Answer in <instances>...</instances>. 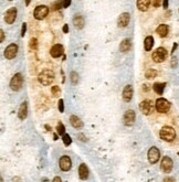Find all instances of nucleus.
Listing matches in <instances>:
<instances>
[{
	"label": "nucleus",
	"instance_id": "f257e3e1",
	"mask_svg": "<svg viewBox=\"0 0 179 182\" xmlns=\"http://www.w3.org/2000/svg\"><path fill=\"white\" fill-rule=\"evenodd\" d=\"M54 77H56L54 72L49 69H45L43 71H41L39 73V75H38V79H39V82L43 86H49L54 81Z\"/></svg>",
	"mask_w": 179,
	"mask_h": 182
},
{
	"label": "nucleus",
	"instance_id": "f03ea898",
	"mask_svg": "<svg viewBox=\"0 0 179 182\" xmlns=\"http://www.w3.org/2000/svg\"><path fill=\"white\" fill-rule=\"evenodd\" d=\"M159 137L164 141L171 143L176 138V130L170 126H164L160 129V132H159Z\"/></svg>",
	"mask_w": 179,
	"mask_h": 182
},
{
	"label": "nucleus",
	"instance_id": "7ed1b4c3",
	"mask_svg": "<svg viewBox=\"0 0 179 182\" xmlns=\"http://www.w3.org/2000/svg\"><path fill=\"white\" fill-rule=\"evenodd\" d=\"M23 85V76L21 73H17L12 76L10 81V88L15 92H19Z\"/></svg>",
	"mask_w": 179,
	"mask_h": 182
},
{
	"label": "nucleus",
	"instance_id": "20e7f679",
	"mask_svg": "<svg viewBox=\"0 0 179 182\" xmlns=\"http://www.w3.org/2000/svg\"><path fill=\"white\" fill-rule=\"evenodd\" d=\"M155 107H156V111H157L158 113L166 114V113H168L169 109H170V103H169L166 98L160 97L156 100Z\"/></svg>",
	"mask_w": 179,
	"mask_h": 182
},
{
	"label": "nucleus",
	"instance_id": "39448f33",
	"mask_svg": "<svg viewBox=\"0 0 179 182\" xmlns=\"http://www.w3.org/2000/svg\"><path fill=\"white\" fill-rule=\"evenodd\" d=\"M167 55H168V53H167V50L165 48H158L156 49L155 51L153 52L152 54V59L154 60V62L156 63H161L164 61L166 60Z\"/></svg>",
	"mask_w": 179,
	"mask_h": 182
},
{
	"label": "nucleus",
	"instance_id": "423d86ee",
	"mask_svg": "<svg viewBox=\"0 0 179 182\" xmlns=\"http://www.w3.org/2000/svg\"><path fill=\"white\" fill-rule=\"evenodd\" d=\"M155 108H156L155 104L153 103V100H150V99L143 100L142 103L139 104V111H142L144 115H147V116L153 113Z\"/></svg>",
	"mask_w": 179,
	"mask_h": 182
},
{
	"label": "nucleus",
	"instance_id": "0eeeda50",
	"mask_svg": "<svg viewBox=\"0 0 179 182\" xmlns=\"http://www.w3.org/2000/svg\"><path fill=\"white\" fill-rule=\"evenodd\" d=\"M49 12H50L49 7H47V6H44V5L38 6L33 11V17L37 19V20H43V19L49 14Z\"/></svg>",
	"mask_w": 179,
	"mask_h": 182
},
{
	"label": "nucleus",
	"instance_id": "6e6552de",
	"mask_svg": "<svg viewBox=\"0 0 179 182\" xmlns=\"http://www.w3.org/2000/svg\"><path fill=\"white\" fill-rule=\"evenodd\" d=\"M147 158L152 164H155L160 159V151L157 147H150L147 153Z\"/></svg>",
	"mask_w": 179,
	"mask_h": 182
},
{
	"label": "nucleus",
	"instance_id": "1a4fd4ad",
	"mask_svg": "<svg viewBox=\"0 0 179 182\" xmlns=\"http://www.w3.org/2000/svg\"><path fill=\"white\" fill-rule=\"evenodd\" d=\"M19 47L16 43H11L9 44L7 48L5 49V58L7 60H12L17 56V53H18Z\"/></svg>",
	"mask_w": 179,
	"mask_h": 182
},
{
	"label": "nucleus",
	"instance_id": "9d476101",
	"mask_svg": "<svg viewBox=\"0 0 179 182\" xmlns=\"http://www.w3.org/2000/svg\"><path fill=\"white\" fill-rule=\"evenodd\" d=\"M135 119H136V114L133 109H128V111H125L123 116V123L125 126L127 127H131L134 125L135 123Z\"/></svg>",
	"mask_w": 179,
	"mask_h": 182
},
{
	"label": "nucleus",
	"instance_id": "9b49d317",
	"mask_svg": "<svg viewBox=\"0 0 179 182\" xmlns=\"http://www.w3.org/2000/svg\"><path fill=\"white\" fill-rule=\"evenodd\" d=\"M59 167L62 171H69L72 167V160L69 156H62L59 160Z\"/></svg>",
	"mask_w": 179,
	"mask_h": 182
},
{
	"label": "nucleus",
	"instance_id": "f8f14e48",
	"mask_svg": "<svg viewBox=\"0 0 179 182\" xmlns=\"http://www.w3.org/2000/svg\"><path fill=\"white\" fill-rule=\"evenodd\" d=\"M173 166H174V162L169 157H164L161 159L160 168L165 173H170L171 170H173Z\"/></svg>",
	"mask_w": 179,
	"mask_h": 182
},
{
	"label": "nucleus",
	"instance_id": "ddd939ff",
	"mask_svg": "<svg viewBox=\"0 0 179 182\" xmlns=\"http://www.w3.org/2000/svg\"><path fill=\"white\" fill-rule=\"evenodd\" d=\"M133 95H134V88H133L132 85H126V86L124 87L123 93H122V97H123L124 102H126V103H129L133 98Z\"/></svg>",
	"mask_w": 179,
	"mask_h": 182
},
{
	"label": "nucleus",
	"instance_id": "4468645a",
	"mask_svg": "<svg viewBox=\"0 0 179 182\" xmlns=\"http://www.w3.org/2000/svg\"><path fill=\"white\" fill-rule=\"evenodd\" d=\"M16 18H17V9L15 8V7H12V8L8 9V10L6 11V13H5L6 23L12 24L13 22L16 21Z\"/></svg>",
	"mask_w": 179,
	"mask_h": 182
},
{
	"label": "nucleus",
	"instance_id": "2eb2a0df",
	"mask_svg": "<svg viewBox=\"0 0 179 182\" xmlns=\"http://www.w3.org/2000/svg\"><path fill=\"white\" fill-rule=\"evenodd\" d=\"M131 21V14L128 12H123L119 14L117 19V26L119 28H126Z\"/></svg>",
	"mask_w": 179,
	"mask_h": 182
},
{
	"label": "nucleus",
	"instance_id": "dca6fc26",
	"mask_svg": "<svg viewBox=\"0 0 179 182\" xmlns=\"http://www.w3.org/2000/svg\"><path fill=\"white\" fill-rule=\"evenodd\" d=\"M63 53H64V48H63V45L62 44L53 45L52 48H51V50H50L51 56L54 58V59H58V58H60V56H62L63 55Z\"/></svg>",
	"mask_w": 179,
	"mask_h": 182
},
{
	"label": "nucleus",
	"instance_id": "f3484780",
	"mask_svg": "<svg viewBox=\"0 0 179 182\" xmlns=\"http://www.w3.org/2000/svg\"><path fill=\"white\" fill-rule=\"evenodd\" d=\"M73 24L75 26V29L82 30L85 26V20L81 14H75L73 18Z\"/></svg>",
	"mask_w": 179,
	"mask_h": 182
},
{
	"label": "nucleus",
	"instance_id": "a211bd4d",
	"mask_svg": "<svg viewBox=\"0 0 179 182\" xmlns=\"http://www.w3.org/2000/svg\"><path fill=\"white\" fill-rule=\"evenodd\" d=\"M70 124H71L72 127L75 128V129H81V128H83V126H84L83 121H82L81 118L77 117V115H72V116L70 117Z\"/></svg>",
	"mask_w": 179,
	"mask_h": 182
},
{
	"label": "nucleus",
	"instance_id": "6ab92c4d",
	"mask_svg": "<svg viewBox=\"0 0 179 182\" xmlns=\"http://www.w3.org/2000/svg\"><path fill=\"white\" fill-rule=\"evenodd\" d=\"M28 116V103L27 102H23V103L20 105V108L18 111V117L19 119L21 120H24Z\"/></svg>",
	"mask_w": 179,
	"mask_h": 182
},
{
	"label": "nucleus",
	"instance_id": "aec40b11",
	"mask_svg": "<svg viewBox=\"0 0 179 182\" xmlns=\"http://www.w3.org/2000/svg\"><path fill=\"white\" fill-rule=\"evenodd\" d=\"M150 3H152V0H137L136 2L137 9L143 11V12H145V11L148 10Z\"/></svg>",
	"mask_w": 179,
	"mask_h": 182
},
{
	"label": "nucleus",
	"instance_id": "412c9836",
	"mask_svg": "<svg viewBox=\"0 0 179 182\" xmlns=\"http://www.w3.org/2000/svg\"><path fill=\"white\" fill-rule=\"evenodd\" d=\"M90 174V171H89V168H87V166L85 164H81L79 167V177L81 180H85L87 179V177H89Z\"/></svg>",
	"mask_w": 179,
	"mask_h": 182
},
{
	"label": "nucleus",
	"instance_id": "4be33fe9",
	"mask_svg": "<svg viewBox=\"0 0 179 182\" xmlns=\"http://www.w3.org/2000/svg\"><path fill=\"white\" fill-rule=\"evenodd\" d=\"M156 32H157V34L160 38H165L168 34L169 28L167 24H159V26H157V29H156Z\"/></svg>",
	"mask_w": 179,
	"mask_h": 182
},
{
	"label": "nucleus",
	"instance_id": "5701e85b",
	"mask_svg": "<svg viewBox=\"0 0 179 182\" xmlns=\"http://www.w3.org/2000/svg\"><path fill=\"white\" fill-rule=\"evenodd\" d=\"M131 48H132V42H131L129 39H124L121 42V44H119V51L123 53L128 52L131 50Z\"/></svg>",
	"mask_w": 179,
	"mask_h": 182
},
{
	"label": "nucleus",
	"instance_id": "b1692460",
	"mask_svg": "<svg viewBox=\"0 0 179 182\" xmlns=\"http://www.w3.org/2000/svg\"><path fill=\"white\" fill-rule=\"evenodd\" d=\"M153 45H154V38L152 35H148V37L145 38L144 40V49L145 51H150L153 49Z\"/></svg>",
	"mask_w": 179,
	"mask_h": 182
},
{
	"label": "nucleus",
	"instance_id": "393cba45",
	"mask_svg": "<svg viewBox=\"0 0 179 182\" xmlns=\"http://www.w3.org/2000/svg\"><path fill=\"white\" fill-rule=\"evenodd\" d=\"M165 87H166V83H155L154 86H153V88H154V91L157 93L158 95H163Z\"/></svg>",
	"mask_w": 179,
	"mask_h": 182
},
{
	"label": "nucleus",
	"instance_id": "a878e982",
	"mask_svg": "<svg viewBox=\"0 0 179 182\" xmlns=\"http://www.w3.org/2000/svg\"><path fill=\"white\" fill-rule=\"evenodd\" d=\"M157 74H158V72L156 71V70H154V69H148L147 71L145 72V77H146V79H155V77L157 76Z\"/></svg>",
	"mask_w": 179,
	"mask_h": 182
},
{
	"label": "nucleus",
	"instance_id": "bb28decb",
	"mask_svg": "<svg viewBox=\"0 0 179 182\" xmlns=\"http://www.w3.org/2000/svg\"><path fill=\"white\" fill-rule=\"evenodd\" d=\"M56 132H58L60 136H63L64 134H65V127H64V125L61 123V121H59L58 125H56Z\"/></svg>",
	"mask_w": 179,
	"mask_h": 182
},
{
	"label": "nucleus",
	"instance_id": "cd10ccee",
	"mask_svg": "<svg viewBox=\"0 0 179 182\" xmlns=\"http://www.w3.org/2000/svg\"><path fill=\"white\" fill-rule=\"evenodd\" d=\"M29 47L32 51H37L38 50V40L35 38H31L29 41Z\"/></svg>",
	"mask_w": 179,
	"mask_h": 182
},
{
	"label": "nucleus",
	"instance_id": "c85d7f7f",
	"mask_svg": "<svg viewBox=\"0 0 179 182\" xmlns=\"http://www.w3.org/2000/svg\"><path fill=\"white\" fill-rule=\"evenodd\" d=\"M70 79H71V82L73 85L77 84V82H79V74L74 71L71 72V74H70Z\"/></svg>",
	"mask_w": 179,
	"mask_h": 182
},
{
	"label": "nucleus",
	"instance_id": "c756f323",
	"mask_svg": "<svg viewBox=\"0 0 179 182\" xmlns=\"http://www.w3.org/2000/svg\"><path fill=\"white\" fill-rule=\"evenodd\" d=\"M62 140H63V144H64V146H70L72 144V139H71V137H70V135H68V134H64L63 136H62Z\"/></svg>",
	"mask_w": 179,
	"mask_h": 182
},
{
	"label": "nucleus",
	"instance_id": "7c9ffc66",
	"mask_svg": "<svg viewBox=\"0 0 179 182\" xmlns=\"http://www.w3.org/2000/svg\"><path fill=\"white\" fill-rule=\"evenodd\" d=\"M51 93H52V95L54 96V97H58V96L61 94L60 87H59L58 85H54V86H52V87H51Z\"/></svg>",
	"mask_w": 179,
	"mask_h": 182
},
{
	"label": "nucleus",
	"instance_id": "2f4dec72",
	"mask_svg": "<svg viewBox=\"0 0 179 182\" xmlns=\"http://www.w3.org/2000/svg\"><path fill=\"white\" fill-rule=\"evenodd\" d=\"M71 1L72 0H58V2L60 3V6L63 7V8H68L69 6L71 5Z\"/></svg>",
	"mask_w": 179,
	"mask_h": 182
},
{
	"label": "nucleus",
	"instance_id": "473e14b6",
	"mask_svg": "<svg viewBox=\"0 0 179 182\" xmlns=\"http://www.w3.org/2000/svg\"><path fill=\"white\" fill-rule=\"evenodd\" d=\"M58 107H59V111H60V113H63V111H64V102H63V99H62V98H61V99H59Z\"/></svg>",
	"mask_w": 179,
	"mask_h": 182
},
{
	"label": "nucleus",
	"instance_id": "72a5a7b5",
	"mask_svg": "<svg viewBox=\"0 0 179 182\" xmlns=\"http://www.w3.org/2000/svg\"><path fill=\"white\" fill-rule=\"evenodd\" d=\"M26 31H27V24L23 23L22 24V28H21V37L23 38L24 34H26Z\"/></svg>",
	"mask_w": 179,
	"mask_h": 182
},
{
	"label": "nucleus",
	"instance_id": "f704fd0d",
	"mask_svg": "<svg viewBox=\"0 0 179 182\" xmlns=\"http://www.w3.org/2000/svg\"><path fill=\"white\" fill-rule=\"evenodd\" d=\"M160 5H161V0H154L153 1V6L155 8H158Z\"/></svg>",
	"mask_w": 179,
	"mask_h": 182
},
{
	"label": "nucleus",
	"instance_id": "c9c22d12",
	"mask_svg": "<svg viewBox=\"0 0 179 182\" xmlns=\"http://www.w3.org/2000/svg\"><path fill=\"white\" fill-rule=\"evenodd\" d=\"M0 35H1V38H0V42L2 43L3 41H5V31H3L2 29L0 30Z\"/></svg>",
	"mask_w": 179,
	"mask_h": 182
},
{
	"label": "nucleus",
	"instance_id": "e433bc0d",
	"mask_svg": "<svg viewBox=\"0 0 179 182\" xmlns=\"http://www.w3.org/2000/svg\"><path fill=\"white\" fill-rule=\"evenodd\" d=\"M77 137L80 138V140H81V141H86V137H85L83 134H79V136H77Z\"/></svg>",
	"mask_w": 179,
	"mask_h": 182
},
{
	"label": "nucleus",
	"instance_id": "4c0bfd02",
	"mask_svg": "<svg viewBox=\"0 0 179 182\" xmlns=\"http://www.w3.org/2000/svg\"><path fill=\"white\" fill-rule=\"evenodd\" d=\"M168 3H169V0H164V1H163L164 9H167V8H168Z\"/></svg>",
	"mask_w": 179,
	"mask_h": 182
},
{
	"label": "nucleus",
	"instance_id": "58836bf2",
	"mask_svg": "<svg viewBox=\"0 0 179 182\" xmlns=\"http://www.w3.org/2000/svg\"><path fill=\"white\" fill-rule=\"evenodd\" d=\"M63 32H64V33H68V32H69V26H68V24H64V26H63Z\"/></svg>",
	"mask_w": 179,
	"mask_h": 182
},
{
	"label": "nucleus",
	"instance_id": "ea45409f",
	"mask_svg": "<svg viewBox=\"0 0 179 182\" xmlns=\"http://www.w3.org/2000/svg\"><path fill=\"white\" fill-rule=\"evenodd\" d=\"M143 90H144V92H148V91H149V87H148V85H146V84L143 85Z\"/></svg>",
	"mask_w": 179,
	"mask_h": 182
},
{
	"label": "nucleus",
	"instance_id": "a19ab883",
	"mask_svg": "<svg viewBox=\"0 0 179 182\" xmlns=\"http://www.w3.org/2000/svg\"><path fill=\"white\" fill-rule=\"evenodd\" d=\"M164 181H175V178H169V177H166L165 179H164Z\"/></svg>",
	"mask_w": 179,
	"mask_h": 182
},
{
	"label": "nucleus",
	"instance_id": "79ce46f5",
	"mask_svg": "<svg viewBox=\"0 0 179 182\" xmlns=\"http://www.w3.org/2000/svg\"><path fill=\"white\" fill-rule=\"evenodd\" d=\"M53 181H54V182H60V181H62V180H61V178L60 177H56V178H54V179H53Z\"/></svg>",
	"mask_w": 179,
	"mask_h": 182
},
{
	"label": "nucleus",
	"instance_id": "37998d69",
	"mask_svg": "<svg viewBox=\"0 0 179 182\" xmlns=\"http://www.w3.org/2000/svg\"><path fill=\"white\" fill-rule=\"evenodd\" d=\"M30 1H31V0H26V5L29 6L30 5Z\"/></svg>",
	"mask_w": 179,
	"mask_h": 182
},
{
	"label": "nucleus",
	"instance_id": "c03bdc74",
	"mask_svg": "<svg viewBox=\"0 0 179 182\" xmlns=\"http://www.w3.org/2000/svg\"><path fill=\"white\" fill-rule=\"evenodd\" d=\"M45 128H47L48 130H51V127H49L48 125H45Z\"/></svg>",
	"mask_w": 179,
	"mask_h": 182
},
{
	"label": "nucleus",
	"instance_id": "a18cd8bd",
	"mask_svg": "<svg viewBox=\"0 0 179 182\" xmlns=\"http://www.w3.org/2000/svg\"><path fill=\"white\" fill-rule=\"evenodd\" d=\"M9 1H12V0H9Z\"/></svg>",
	"mask_w": 179,
	"mask_h": 182
},
{
	"label": "nucleus",
	"instance_id": "49530a36",
	"mask_svg": "<svg viewBox=\"0 0 179 182\" xmlns=\"http://www.w3.org/2000/svg\"><path fill=\"white\" fill-rule=\"evenodd\" d=\"M178 155H179V152H178Z\"/></svg>",
	"mask_w": 179,
	"mask_h": 182
}]
</instances>
